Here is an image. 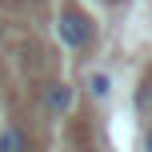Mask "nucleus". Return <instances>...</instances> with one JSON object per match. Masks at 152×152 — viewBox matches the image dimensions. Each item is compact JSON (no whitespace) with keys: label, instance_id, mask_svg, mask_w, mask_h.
<instances>
[{"label":"nucleus","instance_id":"obj_1","mask_svg":"<svg viewBox=\"0 0 152 152\" xmlns=\"http://www.w3.org/2000/svg\"><path fill=\"white\" fill-rule=\"evenodd\" d=\"M56 36H60L68 48H84L92 40V20L80 12V8H64V12L56 16Z\"/></svg>","mask_w":152,"mask_h":152},{"label":"nucleus","instance_id":"obj_2","mask_svg":"<svg viewBox=\"0 0 152 152\" xmlns=\"http://www.w3.org/2000/svg\"><path fill=\"white\" fill-rule=\"evenodd\" d=\"M0 152H28V132L16 124H4L0 128Z\"/></svg>","mask_w":152,"mask_h":152},{"label":"nucleus","instance_id":"obj_3","mask_svg":"<svg viewBox=\"0 0 152 152\" xmlns=\"http://www.w3.org/2000/svg\"><path fill=\"white\" fill-rule=\"evenodd\" d=\"M68 108H72V88H68V84H52V88H48V112L64 116Z\"/></svg>","mask_w":152,"mask_h":152},{"label":"nucleus","instance_id":"obj_4","mask_svg":"<svg viewBox=\"0 0 152 152\" xmlns=\"http://www.w3.org/2000/svg\"><path fill=\"white\" fill-rule=\"evenodd\" d=\"M108 88H112V84H108V76H104V72L92 76V92H96V96H108Z\"/></svg>","mask_w":152,"mask_h":152},{"label":"nucleus","instance_id":"obj_5","mask_svg":"<svg viewBox=\"0 0 152 152\" xmlns=\"http://www.w3.org/2000/svg\"><path fill=\"white\" fill-rule=\"evenodd\" d=\"M144 152H152V132H148V136H144Z\"/></svg>","mask_w":152,"mask_h":152}]
</instances>
